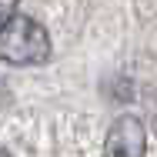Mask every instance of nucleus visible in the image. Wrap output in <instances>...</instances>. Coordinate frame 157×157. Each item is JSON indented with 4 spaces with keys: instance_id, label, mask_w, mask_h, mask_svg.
Here are the masks:
<instances>
[{
    "instance_id": "f03ea898",
    "label": "nucleus",
    "mask_w": 157,
    "mask_h": 157,
    "mask_svg": "<svg viewBox=\"0 0 157 157\" xmlns=\"http://www.w3.org/2000/svg\"><path fill=\"white\" fill-rule=\"evenodd\" d=\"M144 154H147V130L140 124V117L134 114L117 117L104 137V157H144Z\"/></svg>"
},
{
    "instance_id": "7ed1b4c3",
    "label": "nucleus",
    "mask_w": 157,
    "mask_h": 157,
    "mask_svg": "<svg viewBox=\"0 0 157 157\" xmlns=\"http://www.w3.org/2000/svg\"><path fill=\"white\" fill-rule=\"evenodd\" d=\"M13 13H17V3H13V0H0V27H3Z\"/></svg>"
},
{
    "instance_id": "f257e3e1",
    "label": "nucleus",
    "mask_w": 157,
    "mask_h": 157,
    "mask_svg": "<svg viewBox=\"0 0 157 157\" xmlns=\"http://www.w3.org/2000/svg\"><path fill=\"white\" fill-rule=\"evenodd\" d=\"M50 57V33L40 20L27 13H13L0 27V60L17 63V67H33Z\"/></svg>"
},
{
    "instance_id": "20e7f679",
    "label": "nucleus",
    "mask_w": 157,
    "mask_h": 157,
    "mask_svg": "<svg viewBox=\"0 0 157 157\" xmlns=\"http://www.w3.org/2000/svg\"><path fill=\"white\" fill-rule=\"evenodd\" d=\"M0 157H10V154H7V151H0Z\"/></svg>"
}]
</instances>
